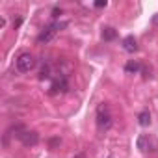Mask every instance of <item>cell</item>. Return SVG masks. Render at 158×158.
<instances>
[{
    "mask_svg": "<svg viewBox=\"0 0 158 158\" xmlns=\"http://www.w3.org/2000/svg\"><path fill=\"white\" fill-rule=\"evenodd\" d=\"M95 121H97V128H99V132H106V130L112 128V125H114V117H112V114H110L108 104H104V102L99 104L97 114H95Z\"/></svg>",
    "mask_w": 158,
    "mask_h": 158,
    "instance_id": "1",
    "label": "cell"
},
{
    "mask_svg": "<svg viewBox=\"0 0 158 158\" xmlns=\"http://www.w3.org/2000/svg\"><path fill=\"white\" fill-rule=\"evenodd\" d=\"M65 26H67V23H60V21H52V23H48V24L45 26V30L37 35V43H41V45H43V43H45V45L50 43V41L56 37V34H58L60 30H63Z\"/></svg>",
    "mask_w": 158,
    "mask_h": 158,
    "instance_id": "2",
    "label": "cell"
},
{
    "mask_svg": "<svg viewBox=\"0 0 158 158\" xmlns=\"http://www.w3.org/2000/svg\"><path fill=\"white\" fill-rule=\"evenodd\" d=\"M15 136H17V139H19L23 145H26V147H34V145H37V141H39V134L34 132V130H26L23 125H17V127H15Z\"/></svg>",
    "mask_w": 158,
    "mask_h": 158,
    "instance_id": "3",
    "label": "cell"
},
{
    "mask_svg": "<svg viewBox=\"0 0 158 158\" xmlns=\"http://www.w3.org/2000/svg\"><path fill=\"white\" fill-rule=\"evenodd\" d=\"M15 67H17L19 73H30L35 67V60L30 52H21L15 60Z\"/></svg>",
    "mask_w": 158,
    "mask_h": 158,
    "instance_id": "4",
    "label": "cell"
},
{
    "mask_svg": "<svg viewBox=\"0 0 158 158\" xmlns=\"http://www.w3.org/2000/svg\"><path fill=\"white\" fill-rule=\"evenodd\" d=\"M69 89V82H67V78L61 74L58 78H54L52 80V86H50V93H65Z\"/></svg>",
    "mask_w": 158,
    "mask_h": 158,
    "instance_id": "5",
    "label": "cell"
},
{
    "mask_svg": "<svg viewBox=\"0 0 158 158\" xmlns=\"http://www.w3.org/2000/svg\"><path fill=\"white\" fill-rule=\"evenodd\" d=\"M123 48H125L127 52H136V50H138V43H136L134 35H127V37L123 39Z\"/></svg>",
    "mask_w": 158,
    "mask_h": 158,
    "instance_id": "6",
    "label": "cell"
},
{
    "mask_svg": "<svg viewBox=\"0 0 158 158\" xmlns=\"http://www.w3.org/2000/svg\"><path fill=\"white\" fill-rule=\"evenodd\" d=\"M139 69H141V67H139V63H138V61H134V60H130V61L125 65V73H127V74H136Z\"/></svg>",
    "mask_w": 158,
    "mask_h": 158,
    "instance_id": "7",
    "label": "cell"
},
{
    "mask_svg": "<svg viewBox=\"0 0 158 158\" xmlns=\"http://www.w3.org/2000/svg\"><path fill=\"white\" fill-rule=\"evenodd\" d=\"M138 123H139L141 127H149V125H151V114H149V110H143V112L138 115Z\"/></svg>",
    "mask_w": 158,
    "mask_h": 158,
    "instance_id": "8",
    "label": "cell"
},
{
    "mask_svg": "<svg viewBox=\"0 0 158 158\" xmlns=\"http://www.w3.org/2000/svg\"><path fill=\"white\" fill-rule=\"evenodd\" d=\"M149 136L147 134H141L139 138H138V149L139 151H149Z\"/></svg>",
    "mask_w": 158,
    "mask_h": 158,
    "instance_id": "9",
    "label": "cell"
},
{
    "mask_svg": "<svg viewBox=\"0 0 158 158\" xmlns=\"http://www.w3.org/2000/svg\"><path fill=\"white\" fill-rule=\"evenodd\" d=\"M115 35H117V32H115L114 28H104V30H102V37H104L106 41H112V39H115Z\"/></svg>",
    "mask_w": 158,
    "mask_h": 158,
    "instance_id": "10",
    "label": "cell"
},
{
    "mask_svg": "<svg viewBox=\"0 0 158 158\" xmlns=\"http://www.w3.org/2000/svg\"><path fill=\"white\" fill-rule=\"evenodd\" d=\"M48 76H50V67L45 65V67L39 71V80H45V78H48Z\"/></svg>",
    "mask_w": 158,
    "mask_h": 158,
    "instance_id": "11",
    "label": "cell"
},
{
    "mask_svg": "<svg viewBox=\"0 0 158 158\" xmlns=\"http://www.w3.org/2000/svg\"><path fill=\"white\" fill-rule=\"evenodd\" d=\"M60 15H61V10H60V8H54V10H52V17H54V19H58Z\"/></svg>",
    "mask_w": 158,
    "mask_h": 158,
    "instance_id": "12",
    "label": "cell"
},
{
    "mask_svg": "<svg viewBox=\"0 0 158 158\" xmlns=\"http://www.w3.org/2000/svg\"><path fill=\"white\" fill-rule=\"evenodd\" d=\"M23 24V17H17L15 21H13V28H17V26H21Z\"/></svg>",
    "mask_w": 158,
    "mask_h": 158,
    "instance_id": "13",
    "label": "cell"
},
{
    "mask_svg": "<svg viewBox=\"0 0 158 158\" xmlns=\"http://www.w3.org/2000/svg\"><path fill=\"white\" fill-rule=\"evenodd\" d=\"M106 6H108L106 0H104V2H102V0H101V2H95V8H106Z\"/></svg>",
    "mask_w": 158,
    "mask_h": 158,
    "instance_id": "14",
    "label": "cell"
},
{
    "mask_svg": "<svg viewBox=\"0 0 158 158\" xmlns=\"http://www.w3.org/2000/svg\"><path fill=\"white\" fill-rule=\"evenodd\" d=\"M152 23H154V24H158V15H154V17H152Z\"/></svg>",
    "mask_w": 158,
    "mask_h": 158,
    "instance_id": "15",
    "label": "cell"
},
{
    "mask_svg": "<svg viewBox=\"0 0 158 158\" xmlns=\"http://www.w3.org/2000/svg\"><path fill=\"white\" fill-rule=\"evenodd\" d=\"M74 158H86V154H82V152H80V154H76Z\"/></svg>",
    "mask_w": 158,
    "mask_h": 158,
    "instance_id": "16",
    "label": "cell"
},
{
    "mask_svg": "<svg viewBox=\"0 0 158 158\" xmlns=\"http://www.w3.org/2000/svg\"><path fill=\"white\" fill-rule=\"evenodd\" d=\"M108 158H114V156H108Z\"/></svg>",
    "mask_w": 158,
    "mask_h": 158,
    "instance_id": "17",
    "label": "cell"
}]
</instances>
